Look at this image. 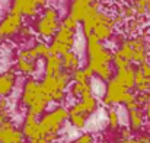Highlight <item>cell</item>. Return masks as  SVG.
<instances>
[{
    "label": "cell",
    "mask_w": 150,
    "mask_h": 143,
    "mask_svg": "<svg viewBox=\"0 0 150 143\" xmlns=\"http://www.w3.org/2000/svg\"><path fill=\"white\" fill-rule=\"evenodd\" d=\"M86 50H88V67L93 70L98 76L100 72L111 66L114 60V53L102 44L95 34L86 38Z\"/></svg>",
    "instance_id": "obj_1"
},
{
    "label": "cell",
    "mask_w": 150,
    "mask_h": 143,
    "mask_svg": "<svg viewBox=\"0 0 150 143\" xmlns=\"http://www.w3.org/2000/svg\"><path fill=\"white\" fill-rule=\"evenodd\" d=\"M69 117H70V112L64 107H57L51 112L45 114L40 120L41 136L45 137L48 134H58V132L61 130V127L64 124V121L69 120Z\"/></svg>",
    "instance_id": "obj_2"
},
{
    "label": "cell",
    "mask_w": 150,
    "mask_h": 143,
    "mask_svg": "<svg viewBox=\"0 0 150 143\" xmlns=\"http://www.w3.org/2000/svg\"><path fill=\"white\" fill-rule=\"evenodd\" d=\"M60 28H61V23L58 19V12L52 6L45 7L42 16L35 22V31L42 38H51V37L54 38Z\"/></svg>",
    "instance_id": "obj_3"
},
{
    "label": "cell",
    "mask_w": 150,
    "mask_h": 143,
    "mask_svg": "<svg viewBox=\"0 0 150 143\" xmlns=\"http://www.w3.org/2000/svg\"><path fill=\"white\" fill-rule=\"evenodd\" d=\"M74 35H76V31H71V29H67V28L61 26L58 29V32L55 34V37L52 38V41L50 43L51 54L63 57L69 51H73Z\"/></svg>",
    "instance_id": "obj_4"
},
{
    "label": "cell",
    "mask_w": 150,
    "mask_h": 143,
    "mask_svg": "<svg viewBox=\"0 0 150 143\" xmlns=\"http://www.w3.org/2000/svg\"><path fill=\"white\" fill-rule=\"evenodd\" d=\"M48 0H12L10 13H16L21 16L32 18L38 13L41 7L47 4Z\"/></svg>",
    "instance_id": "obj_5"
},
{
    "label": "cell",
    "mask_w": 150,
    "mask_h": 143,
    "mask_svg": "<svg viewBox=\"0 0 150 143\" xmlns=\"http://www.w3.org/2000/svg\"><path fill=\"white\" fill-rule=\"evenodd\" d=\"M115 22H114V16H109L108 13L102 12L96 15L95 18V29L93 34L98 37L99 41H106L112 37V32L115 29Z\"/></svg>",
    "instance_id": "obj_6"
},
{
    "label": "cell",
    "mask_w": 150,
    "mask_h": 143,
    "mask_svg": "<svg viewBox=\"0 0 150 143\" xmlns=\"http://www.w3.org/2000/svg\"><path fill=\"white\" fill-rule=\"evenodd\" d=\"M44 94L42 91V86H41V82L29 78L25 85H23V89H22V95H21V102L23 107L29 108L40 96Z\"/></svg>",
    "instance_id": "obj_7"
},
{
    "label": "cell",
    "mask_w": 150,
    "mask_h": 143,
    "mask_svg": "<svg viewBox=\"0 0 150 143\" xmlns=\"http://www.w3.org/2000/svg\"><path fill=\"white\" fill-rule=\"evenodd\" d=\"M22 18L21 15H16V13H7L1 22H0V37L1 38H6V37H10V35H15V34H19L23 28V22H22Z\"/></svg>",
    "instance_id": "obj_8"
},
{
    "label": "cell",
    "mask_w": 150,
    "mask_h": 143,
    "mask_svg": "<svg viewBox=\"0 0 150 143\" xmlns=\"http://www.w3.org/2000/svg\"><path fill=\"white\" fill-rule=\"evenodd\" d=\"M128 91L114 78L111 82L106 83V91H105V95H103V104L105 105H115V104H122V99L124 95L127 94Z\"/></svg>",
    "instance_id": "obj_9"
},
{
    "label": "cell",
    "mask_w": 150,
    "mask_h": 143,
    "mask_svg": "<svg viewBox=\"0 0 150 143\" xmlns=\"http://www.w3.org/2000/svg\"><path fill=\"white\" fill-rule=\"evenodd\" d=\"M51 55V48L47 43L40 41L38 44H35L34 47L28 48V50H22L16 58H25V60H32L37 61L38 58H48Z\"/></svg>",
    "instance_id": "obj_10"
},
{
    "label": "cell",
    "mask_w": 150,
    "mask_h": 143,
    "mask_svg": "<svg viewBox=\"0 0 150 143\" xmlns=\"http://www.w3.org/2000/svg\"><path fill=\"white\" fill-rule=\"evenodd\" d=\"M0 133L1 143H25L22 130H18L12 121H4L3 124H0Z\"/></svg>",
    "instance_id": "obj_11"
},
{
    "label": "cell",
    "mask_w": 150,
    "mask_h": 143,
    "mask_svg": "<svg viewBox=\"0 0 150 143\" xmlns=\"http://www.w3.org/2000/svg\"><path fill=\"white\" fill-rule=\"evenodd\" d=\"M22 133L26 139L29 140H37V139H41V130H40V121H38V117L26 112L25 115V120H23V126H22Z\"/></svg>",
    "instance_id": "obj_12"
},
{
    "label": "cell",
    "mask_w": 150,
    "mask_h": 143,
    "mask_svg": "<svg viewBox=\"0 0 150 143\" xmlns=\"http://www.w3.org/2000/svg\"><path fill=\"white\" fill-rule=\"evenodd\" d=\"M93 3H96V0H71L69 7V16H71L77 22H83L89 7Z\"/></svg>",
    "instance_id": "obj_13"
},
{
    "label": "cell",
    "mask_w": 150,
    "mask_h": 143,
    "mask_svg": "<svg viewBox=\"0 0 150 143\" xmlns=\"http://www.w3.org/2000/svg\"><path fill=\"white\" fill-rule=\"evenodd\" d=\"M115 79L127 89H133L136 88V67L130 66L128 69H122V70H117L115 73Z\"/></svg>",
    "instance_id": "obj_14"
},
{
    "label": "cell",
    "mask_w": 150,
    "mask_h": 143,
    "mask_svg": "<svg viewBox=\"0 0 150 143\" xmlns=\"http://www.w3.org/2000/svg\"><path fill=\"white\" fill-rule=\"evenodd\" d=\"M16 83V75L9 70L0 75V98H6L12 92L13 86Z\"/></svg>",
    "instance_id": "obj_15"
},
{
    "label": "cell",
    "mask_w": 150,
    "mask_h": 143,
    "mask_svg": "<svg viewBox=\"0 0 150 143\" xmlns=\"http://www.w3.org/2000/svg\"><path fill=\"white\" fill-rule=\"evenodd\" d=\"M61 63H63V70L69 73H74L76 70L80 69V58L74 51H69L67 54H64L61 57Z\"/></svg>",
    "instance_id": "obj_16"
},
{
    "label": "cell",
    "mask_w": 150,
    "mask_h": 143,
    "mask_svg": "<svg viewBox=\"0 0 150 143\" xmlns=\"http://www.w3.org/2000/svg\"><path fill=\"white\" fill-rule=\"evenodd\" d=\"M63 72V63L60 55H52L45 58V76H58Z\"/></svg>",
    "instance_id": "obj_17"
},
{
    "label": "cell",
    "mask_w": 150,
    "mask_h": 143,
    "mask_svg": "<svg viewBox=\"0 0 150 143\" xmlns=\"http://www.w3.org/2000/svg\"><path fill=\"white\" fill-rule=\"evenodd\" d=\"M70 95L77 99H83L88 96H92V85L88 83H73L70 86Z\"/></svg>",
    "instance_id": "obj_18"
},
{
    "label": "cell",
    "mask_w": 150,
    "mask_h": 143,
    "mask_svg": "<svg viewBox=\"0 0 150 143\" xmlns=\"http://www.w3.org/2000/svg\"><path fill=\"white\" fill-rule=\"evenodd\" d=\"M144 114L142 110H134L128 111V121H130V129L133 132H140L144 124Z\"/></svg>",
    "instance_id": "obj_19"
},
{
    "label": "cell",
    "mask_w": 150,
    "mask_h": 143,
    "mask_svg": "<svg viewBox=\"0 0 150 143\" xmlns=\"http://www.w3.org/2000/svg\"><path fill=\"white\" fill-rule=\"evenodd\" d=\"M134 89L139 94H149L150 92V79L142 73V70L139 67L136 69V88Z\"/></svg>",
    "instance_id": "obj_20"
},
{
    "label": "cell",
    "mask_w": 150,
    "mask_h": 143,
    "mask_svg": "<svg viewBox=\"0 0 150 143\" xmlns=\"http://www.w3.org/2000/svg\"><path fill=\"white\" fill-rule=\"evenodd\" d=\"M16 70L23 75H32L37 70V61L25 60V58H16Z\"/></svg>",
    "instance_id": "obj_21"
},
{
    "label": "cell",
    "mask_w": 150,
    "mask_h": 143,
    "mask_svg": "<svg viewBox=\"0 0 150 143\" xmlns=\"http://www.w3.org/2000/svg\"><path fill=\"white\" fill-rule=\"evenodd\" d=\"M120 57H122L124 60H127V61H130V63H133V57H134V50L131 47V44H130V40L127 38V40H124L121 44H120V47L118 50L115 51Z\"/></svg>",
    "instance_id": "obj_22"
},
{
    "label": "cell",
    "mask_w": 150,
    "mask_h": 143,
    "mask_svg": "<svg viewBox=\"0 0 150 143\" xmlns=\"http://www.w3.org/2000/svg\"><path fill=\"white\" fill-rule=\"evenodd\" d=\"M41 86H42V91H44L47 95H52L54 92L60 91V89H58L57 76H44V79L41 80Z\"/></svg>",
    "instance_id": "obj_23"
},
{
    "label": "cell",
    "mask_w": 150,
    "mask_h": 143,
    "mask_svg": "<svg viewBox=\"0 0 150 143\" xmlns=\"http://www.w3.org/2000/svg\"><path fill=\"white\" fill-rule=\"evenodd\" d=\"M133 7L136 9L137 16H147L150 15V0H134Z\"/></svg>",
    "instance_id": "obj_24"
},
{
    "label": "cell",
    "mask_w": 150,
    "mask_h": 143,
    "mask_svg": "<svg viewBox=\"0 0 150 143\" xmlns=\"http://www.w3.org/2000/svg\"><path fill=\"white\" fill-rule=\"evenodd\" d=\"M142 26H143V19H140V18L137 16V18H134V19L127 21L125 31H127V34H128V35L136 37V35H137V32L142 29Z\"/></svg>",
    "instance_id": "obj_25"
},
{
    "label": "cell",
    "mask_w": 150,
    "mask_h": 143,
    "mask_svg": "<svg viewBox=\"0 0 150 143\" xmlns=\"http://www.w3.org/2000/svg\"><path fill=\"white\" fill-rule=\"evenodd\" d=\"M88 118H89V114H70V117H69L71 126L76 129H83L86 126Z\"/></svg>",
    "instance_id": "obj_26"
},
{
    "label": "cell",
    "mask_w": 150,
    "mask_h": 143,
    "mask_svg": "<svg viewBox=\"0 0 150 143\" xmlns=\"http://www.w3.org/2000/svg\"><path fill=\"white\" fill-rule=\"evenodd\" d=\"M73 80V78H71V73H69V72H61L58 76H57V82H58V89L60 91H66V88L70 85V82Z\"/></svg>",
    "instance_id": "obj_27"
},
{
    "label": "cell",
    "mask_w": 150,
    "mask_h": 143,
    "mask_svg": "<svg viewBox=\"0 0 150 143\" xmlns=\"http://www.w3.org/2000/svg\"><path fill=\"white\" fill-rule=\"evenodd\" d=\"M106 117H108V126H109V129H112V130L118 129V126H120V115H118V112L114 108L108 110Z\"/></svg>",
    "instance_id": "obj_28"
},
{
    "label": "cell",
    "mask_w": 150,
    "mask_h": 143,
    "mask_svg": "<svg viewBox=\"0 0 150 143\" xmlns=\"http://www.w3.org/2000/svg\"><path fill=\"white\" fill-rule=\"evenodd\" d=\"M82 102H83V105H85V108H86V111L89 112V114H92L96 108H98V101H96V98L92 95V96H88V98H83V99H80Z\"/></svg>",
    "instance_id": "obj_29"
},
{
    "label": "cell",
    "mask_w": 150,
    "mask_h": 143,
    "mask_svg": "<svg viewBox=\"0 0 150 143\" xmlns=\"http://www.w3.org/2000/svg\"><path fill=\"white\" fill-rule=\"evenodd\" d=\"M71 78H73V82L74 83H88V82H91V79L86 76V73H85L83 69H79L74 73H71Z\"/></svg>",
    "instance_id": "obj_30"
},
{
    "label": "cell",
    "mask_w": 150,
    "mask_h": 143,
    "mask_svg": "<svg viewBox=\"0 0 150 143\" xmlns=\"http://www.w3.org/2000/svg\"><path fill=\"white\" fill-rule=\"evenodd\" d=\"M120 15H121L124 19H127V21L137 18L136 9H134L133 6H122V7H121V10H120Z\"/></svg>",
    "instance_id": "obj_31"
},
{
    "label": "cell",
    "mask_w": 150,
    "mask_h": 143,
    "mask_svg": "<svg viewBox=\"0 0 150 143\" xmlns=\"http://www.w3.org/2000/svg\"><path fill=\"white\" fill-rule=\"evenodd\" d=\"M112 63H114V66L117 67V70H122V69H128L130 66H131V63L130 61H127V60H124L122 57H120L117 53H114V60H112Z\"/></svg>",
    "instance_id": "obj_32"
},
{
    "label": "cell",
    "mask_w": 150,
    "mask_h": 143,
    "mask_svg": "<svg viewBox=\"0 0 150 143\" xmlns=\"http://www.w3.org/2000/svg\"><path fill=\"white\" fill-rule=\"evenodd\" d=\"M61 26H64V28H67V29H71V31H76V29H77V26H79V22H77L76 19H73L71 16H69V15H67V16L63 19Z\"/></svg>",
    "instance_id": "obj_33"
},
{
    "label": "cell",
    "mask_w": 150,
    "mask_h": 143,
    "mask_svg": "<svg viewBox=\"0 0 150 143\" xmlns=\"http://www.w3.org/2000/svg\"><path fill=\"white\" fill-rule=\"evenodd\" d=\"M71 143H93V134L92 133H83Z\"/></svg>",
    "instance_id": "obj_34"
},
{
    "label": "cell",
    "mask_w": 150,
    "mask_h": 143,
    "mask_svg": "<svg viewBox=\"0 0 150 143\" xmlns=\"http://www.w3.org/2000/svg\"><path fill=\"white\" fill-rule=\"evenodd\" d=\"M118 136H120V140H121V142H124V140H130V139H131V132H130L127 127H122V129L120 130Z\"/></svg>",
    "instance_id": "obj_35"
},
{
    "label": "cell",
    "mask_w": 150,
    "mask_h": 143,
    "mask_svg": "<svg viewBox=\"0 0 150 143\" xmlns=\"http://www.w3.org/2000/svg\"><path fill=\"white\" fill-rule=\"evenodd\" d=\"M52 102H57V104H60V102H63L64 99H66V92L64 91H57V92H54L52 95Z\"/></svg>",
    "instance_id": "obj_36"
},
{
    "label": "cell",
    "mask_w": 150,
    "mask_h": 143,
    "mask_svg": "<svg viewBox=\"0 0 150 143\" xmlns=\"http://www.w3.org/2000/svg\"><path fill=\"white\" fill-rule=\"evenodd\" d=\"M139 69L142 70V73H143L146 78H149L150 79V63H144V64L139 66Z\"/></svg>",
    "instance_id": "obj_37"
},
{
    "label": "cell",
    "mask_w": 150,
    "mask_h": 143,
    "mask_svg": "<svg viewBox=\"0 0 150 143\" xmlns=\"http://www.w3.org/2000/svg\"><path fill=\"white\" fill-rule=\"evenodd\" d=\"M4 121H9V114L4 110H0V124H3Z\"/></svg>",
    "instance_id": "obj_38"
},
{
    "label": "cell",
    "mask_w": 150,
    "mask_h": 143,
    "mask_svg": "<svg viewBox=\"0 0 150 143\" xmlns=\"http://www.w3.org/2000/svg\"><path fill=\"white\" fill-rule=\"evenodd\" d=\"M7 105H9L7 99H6V98H0V110H4V111H7Z\"/></svg>",
    "instance_id": "obj_39"
},
{
    "label": "cell",
    "mask_w": 150,
    "mask_h": 143,
    "mask_svg": "<svg viewBox=\"0 0 150 143\" xmlns=\"http://www.w3.org/2000/svg\"><path fill=\"white\" fill-rule=\"evenodd\" d=\"M137 139L142 143H150V134H142V136H139Z\"/></svg>",
    "instance_id": "obj_40"
},
{
    "label": "cell",
    "mask_w": 150,
    "mask_h": 143,
    "mask_svg": "<svg viewBox=\"0 0 150 143\" xmlns=\"http://www.w3.org/2000/svg\"><path fill=\"white\" fill-rule=\"evenodd\" d=\"M144 115H146V118L150 121V104H147V105L144 107Z\"/></svg>",
    "instance_id": "obj_41"
},
{
    "label": "cell",
    "mask_w": 150,
    "mask_h": 143,
    "mask_svg": "<svg viewBox=\"0 0 150 143\" xmlns=\"http://www.w3.org/2000/svg\"><path fill=\"white\" fill-rule=\"evenodd\" d=\"M29 143H48L44 137H41V139H37V140H29Z\"/></svg>",
    "instance_id": "obj_42"
},
{
    "label": "cell",
    "mask_w": 150,
    "mask_h": 143,
    "mask_svg": "<svg viewBox=\"0 0 150 143\" xmlns=\"http://www.w3.org/2000/svg\"><path fill=\"white\" fill-rule=\"evenodd\" d=\"M120 143H142L139 139H130V140H124V142H120Z\"/></svg>",
    "instance_id": "obj_43"
},
{
    "label": "cell",
    "mask_w": 150,
    "mask_h": 143,
    "mask_svg": "<svg viewBox=\"0 0 150 143\" xmlns=\"http://www.w3.org/2000/svg\"><path fill=\"white\" fill-rule=\"evenodd\" d=\"M0 143H1V133H0Z\"/></svg>",
    "instance_id": "obj_44"
},
{
    "label": "cell",
    "mask_w": 150,
    "mask_h": 143,
    "mask_svg": "<svg viewBox=\"0 0 150 143\" xmlns=\"http://www.w3.org/2000/svg\"><path fill=\"white\" fill-rule=\"evenodd\" d=\"M96 1H99V3H100V1H103V0H96Z\"/></svg>",
    "instance_id": "obj_45"
},
{
    "label": "cell",
    "mask_w": 150,
    "mask_h": 143,
    "mask_svg": "<svg viewBox=\"0 0 150 143\" xmlns=\"http://www.w3.org/2000/svg\"><path fill=\"white\" fill-rule=\"evenodd\" d=\"M1 40H3V38H1V37H0V43H1Z\"/></svg>",
    "instance_id": "obj_46"
},
{
    "label": "cell",
    "mask_w": 150,
    "mask_h": 143,
    "mask_svg": "<svg viewBox=\"0 0 150 143\" xmlns=\"http://www.w3.org/2000/svg\"><path fill=\"white\" fill-rule=\"evenodd\" d=\"M103 143H111V142H103Z\"/></svg>",
    "instance_id": "obj_47"
}]
</instances>
